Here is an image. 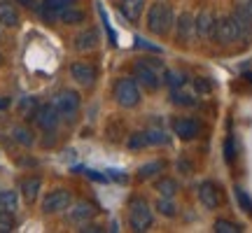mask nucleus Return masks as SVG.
<instances>
[{
	"label": "nucleus",
	"instance_id": "9",
	"mask_svg": "<svg viewBox=\"0 0 252 233\" xmlns=\"http://www.w3.org/2000/svg\"><path fill=\"white\" fill-rule=\"evenodd\" d=\"M173 133L180 140H194L198 135V124L191 116H178V119H173Z\"/></svg>",
	"mask_w": 252,
	"mask_h": 233
},
{
	"label": "nucleus",
	"instance_id": "7",
	"mask_svg": "<svg viewBox=\"0 0 252 233\" xmlns=\"http://www.w3.org/2000/svg\"><path fill=\"white\" fill-rule=\"evenodd\" d=\"M72 203V196L68 189H54V191H49L42 201V212L47 215H56V212H63V210H68Z\"/></svg>",
	"mask_w": 252,
	"mask_h": 233
},
{
	"label": "nucleus",
	"instance_id": "24",
	"mask_svg": "<svg viewBox=\"0 0 252 233\" xmlns=\"http://www.w3.org/2000/svg\"><path fill=\"white\" fill-rule=\"evenodd\" d=\"M145 135H147V143L150 145H166L168 143V135L163 133V128H147Z\"/></svg>",
	"mask_w": 252,
	"mask_h": 233
},
{
	"label": "nucleus",
	"instance_id": "25",
	"mask_svg": "<svg viewBox=\"0 0 252 233\" xmlns=\"http://www.w3.org/2000/svg\"><path fill=\"white\" fill-rule=\"evenodd\" d=\"M217 233H241V226L229 222V219H217L215 226H213Z\"/></svg>",
	"mask_w": 252,
	"mask_h": 233
},
{
	"label": "nucleus",
	"instance_id": "38",
	"mask_svg": "<svg viewBox=\"0 0 252 233\" xmlns=\"http://www.w3.org/2000/svg\"><path fill=\"white\" fill-rule=\"evenodd\" d=\"M33 108H35V100H33V98L21 100V112H28V110H33Z\"/></svg>",
	"mask_w": 252,
	"mask_h": 233
},
{
	"label": "nucleus",
	"instance_id": "11",
	"mask_svg": "<svg viewBox=\"0 0 252 233\" xmlns=\"http://www.w3.org/2000/svg\"><path fill=\"white\" fill-rule=\"evenodd\" d=\"M215 14L210 9H203L198 12V17H194V30H196L198 37H213V30H215Z\"/></svg>",
	"mask_w": 252,
	"mask_h": 233
},
{
	"label": "nucleus",
	"instance_id": "8",
	"mask_svg": "<svg viewBox=\"0 0 252 233\" xmlns=\"http://www.w3.org/2000/svg\"><path fill=\"white\" fill-rule=\"evenodd\" d=\"M35 121H37V126L42 128V131H54L56 126H59V112H56V108H54V103L52 105H42V108H37L35 110Z\"/></svg>",
	"mask_w": 252,
	"mask_h": 233
},
{
	"label": "nucleus",
	"instance_id": "23",
	"mask_svg": "<svg viewBox=\"0 0 252 233\" xmlns=\"http://www.w3.org/2000/svg\"><path fill=\"white\" fill-rule=\"evenodd\" d=\"M161 171H163V161H150V163H145V166L138 168V179H150Z\"/></svg>",
	"mask_w": 252,
	"mask_h": 233
},
{
	"label": "nucleus",
	"instance_id": "1",
	"mask_svg": "<svg viewBox=\"0 0 252 233\" xmlns=\"http://www.w3.org/2000/svg\"><path fill=\"white\" fill-rule=\"evenodd\" d=\"M161 70L163 65H159L157 58H143L133 65V80L138 84H143L145 89H159L161 87Z\"/></svg>",
	"mask_w": 252,
	"mask_h": 233
},
{
	"label": "nucleus",
	"instance_id": "13",
	"mask_svg": "<svg viewBox=\"0 0 252 233\" xmlns=\"http://www.w3.org/2000/svg\"><path fill=\"white\" fill-rule=\"evenodd\" d=\"M198 198H201V203H203L208 210H215V207L222 203L220 189H217L213 182H203V184L198 187Z\"/></svg>",
	"mask_w": 252,
	"mask_h": 233
},
{
	"label": "nucleus",
	"instance_id": "29",
	"mask_svg": "<svg viewBox=\"0 0 252 233\" xmlns=\"http://www.w3.org/2000/svg\"><path fill=\"white\" fill-rule=\"evenodd\" d=\"M147 135L145 133H133V135H128V147L131 149H143V147H147Z\"/></svg>",
	"mask_w": 252,
	"mask_h": 233
},
{
	"label": "nucleus",
	"instance_id": "43",
	"mask_svg": "<svg viewBox=\"0 0 252 233\" xmlns=\"http://www.w3.org/2000/svg\"><path fill=\"white\" fill-rule=\"evenodd\" d=\"M245 80H248V82H252V72H248V75H245Z\"/></svg>",
	"mask_w": 252,
	"mask_h": 233
},
{
	"label": "nucleus",
	"instance_id": "5",
	"mask_svg": "<svg viewBox=\"0 0 252 233\" xmlns=\"http://www.w3.org/2000/svg\"><path fill=\"white\" fill-rule=\"evenodd\" d=\"M115 100L122 108H135L140 103V89L133 77H122L115 84Z\"/></svg>",
	"mask_w": 252,
	"mask_h": 233
},
{
	"label": "nucleus",
	"instance_id": "22",
	"mask_svg": "<svg viewBox=\"0 0 252 233\" xmlns=\"http://www.w3.org/2000/svg\"><path fill=\"white\" fill-rule=\"evenodd\" d=\"M12 138H14L19 145H24V147H31V145L35 143L31 128H26V126H14V128H12Z\"/></svg>",
	"mask_w": 252,
	"mask_h": 233
},
{
	"label": "nucleus",
	"instance_id": "3",
	"mask_svg": "<svg viewBox=\"0 0 252 233\" xmlns=\"http://www.w3.org/2000/svg\"><path fill=\"white\" fill-rule=\"evenodd\" d=\"M213 37H215L220 45H234V42H238V40H243V33H241L238 21L229 14V17H220L215 21Z\"/></svg>",
	"mask_w": 252,
	"mask_h": 233
},
{
	"label": "nucleus",
	"instance_id": "2",
	"mask_svg": "<svg viewBox=\"0 0 252 233\" xmlns=\"http://www.w3.org/2000/svg\"><path fill=\"white\" fill-rule=\"evenodd\" d=\"M173 26V9L166 2H154L147 12V28L154 35H166Z\"/></svg>",
	"mask_w": 252,
	"mask_h": 233
},
{
	"label": "nucleus",
	"instance_id": "15",
	"mask_svg": "<svg viewBox=\"0 0 252 233\" xmlns=\"http://www.w3.org/2000/svg\"><path fill=\"white\" fill-rule=\"evenodd\" d=\"M196 35V30H194V14H180L178 19V42H191V37Z\"/></svg>",
	"mask_w": 252,
	"mask_h": 233
},
{
	"label": "nucleus",
	"instance_id": "40",
	"mask_svg": "<svg viewBox=\"0 0 252 233\" xmlns=\"http://www.w3.org/2000/svg\"><path fill=\"white\" fill-rule=\"evenodd\" d=\"M80 231H84V233H98V231H103L100 226H87L84 224V229H80Z\"/></svg>",
	"mask_w": 252,
	"mask_h": 233
},
{
	"label": "nucleus",
	"instance_id": "18",
	"mask_svg": "<svg viewBox=\"0 0 252 233\" xmlns=\"http://www.w3.org/2000/svg\"><path fill=\"white\" fill-rule=\"evenodd\" d=\"M40 189H42V179L40 177H26L24 182H21V194H24V201H26V203H35Z\"/></svg>",
	"mask_w": 252,
	"mask_h": 233
},
{
	"label": "nucleus",
	"instance_id": "35",
	"mask_svg": "<svg viewBox=\"0 0 252 233\" xmlns=\"http://www.w3.org/2000/svg\"><path fill=\"white\" fill-rule=\"evenodd\" d=\"M84 175H87V177H91L94 179V182H108V175H100L98 171H84Z\"/></svg>",
	"mask_w": 252,
	"mask_h": 233
},
{
	"label": "nucleus",
	"instance_id": "14",
	"mask_svg": "<svg viewBox=\"0 0 252 233\" xmlns=\"http://www.w3.org/2000/svg\"><path fill=\"white\" fill-rule=\"evenodd\" d=\"M96 45H98L96 28H87V30H80V33L75 35V49H77V52H91Z\"/></svg>",
	"mask_w": 252,
	"mask_h": 233
},
{
	"label": "nucleus",
	"instance_id": "39",
	"mask_svg": "<svg viewBox=\"0 0 252 233\" xmlns=\"http://www.w3.org/2000/svg\"><path fill=\"white\" fill-rule=\"evenodd\" d=\"M178 171H182V175H189L191 173V166L187 161H178Z\"/></svg>",
	"mask_w": 252,
	"mask_h": 233
},
{
	"label": "nucleus",
	"instance_id": "20",
	"mask_svg": "<svg viewBox=\"0 0 252 233\" xmlns=\"http://www.w3.org/2000/svg\"><path fill=\"white\" fill-rule=\"evenodd\" d=\"M19 210V194L12 189L0 191V212H17Z\"/></svg>",
	"mask_w": 252,
	"mask_h": 233
},
{
	"label": "nucleus",
	"instance_id": "36",
	"mask_svg": "<svg viewBox=\"0 0 252 233\" xmlns=\"http://www.w3.org/2000/svg\"><path fill=\"white\" fill-rule=\"evenodd\" d=\"M135 45L140 47V49H150V52H161V49H159V47L150 45V42H147V40H143V37H138V40H135Z\"/></svg>",
	"mask_w": 252,
	"mask_h": 233
},
{
	"label": "nucleus",
	"instance_id": "4",
	"mask_svg": "<svg viewBox=\"0 0 252 233\" xmlns=\"http://www.w3.org/2000/svg\"><path fill=\"white\" fill-rule=\"evenodd\" d=\"M128 224L133 231H147L152 226V210L145 198H133L128 205Z\"/></svg>",
	"mask_w": 252,
	"mask_h": 233
},
{
	"label": "nucleus",
	"instance_id": "41",
	"mask_svg": "<svg viewBox=\"0 0 252 233\" xmlns=\"http://www.w3.org/2000/svg\"><path fill=\"white\" fill-rule=\"evenodd\" d=\"M19 5H26V7H31V5H33V0H17Z\"/></svg>",
	"mask_w": 252,
	"mask_h": 233
},
{
	"label": "nucleus",
	"instance_id": "30",
	"mask_svg": "<svg viewBox=\"0 0 252 233\" xmlns=\"http://www.w3.org/2000/svg\"><path fill=\"white\" fill-rule=\"evenodd\" d=\"M236 201H238V205L243 207L245 212H250V215H252V198L248 196V194H245L241 187L236 189Z\"/></svg>",
	"mask_w": 252,
	"mask_h": 233
},
{
	"label": "nucleus",
	"instance_id": "26",
	"mask_svg": "<svg viewBox=\"0 0 252 233\" xmlns=\"http://www.w3.org/2000/svg\"><path fill=\"white\" fill-rule=\"evenodd\" d=\"M14 226H17V222H14V212H0V233L14 231Z\"/></svg>",
	"mask_w": 252,
	"mask_h": 233
},
{
	"label": "nucleus",
	"instance_id": "17",
	"mask_svg": "<svg viewBox=\"0 0 252 233\" xmlns=\"http://www.w3.org/2000/svg\"><path fill=\"white\" fill-rule=\"evenodd\" d=\"M143 7H145V0H122V14H124L131 24L140 21Z\"/></svg>",
	"mask_w": 252,
	"mask_h": 233
},
{
	"label": "nucleus",
	"instance_id": "32",
	"mask_svg": "<svg viewBox=\"0 0 252 233\" xmlns=\"http://www.w3.org/2000/svg\"><path fill=\"white\" fill-rule=\"evenodd\" d=\"M173 103L175 105H194V98L187 96V93H178V91L173 89Z\"/></svg>",
	"mask_w": 252,
	"mask_h": 233
},
{
	"label": "nucleus",
	"instance_id": "28",
	"mask_svg": "<svg viewBox=\"0 0 252 233\" xmlns=\"http://www.w3.org/2000/svg\"><path fill=\"white\" fill-rule=\"evenodd\" d=\"M157 210L166 217H175V205H173V198H161L159 196V203H157Z\"/></svg>",
	"mask_w": 252,
	"mask_h": 233
},
{
	"label": "nucleus",
	"instance_id": "10",
	"mask_svg": "<svg viewBox=\"0 0 252 233\" xmlns=\"http://www.w3.org/2000/svg\"><path fill=\"white\" fill-rule=\"evenodd\" d=\"M70 75L72 80L77 84H84V87H91L94 80H96V68L91 63H84V61H77L70 65Z\"/></svg>",
	"mask_w": 252,
	"mask_h": 233
},
{
	"label": "nucleus",
	"instance_id": "31",
	"mask_svg": "<svg viewBox=\"0 0 252 233\" xmlns=\"http://www.w3.org/2000/svg\"><path fill=\"white\" fill-rule=\"evenodd\" d=\"M194 89H196L198 93H210V91H213V84H210L206 77H196V80H194Z\"/></svg>",
	"mask_w": 252,
	"mask_h": 233
},
{
	"label": "nucleus",
	"instance_id": "42",
	"mask_svg": "<svg viewBox=\"0 0 252 233\" xmlns=\"http://www.w3.org/2000/svg\"><path fill=\"white\" fill-rule=\"evenodd\" d=\"M7 105H9V100H7V98H0V110L7 108Z\"/></svg>",
	"mask_w": 252,
	"mask_h": 233
},
{
	"label": "nucleus",
	"instance_id": "34",
	"mask_svg": "<svg viewBox=\"0 0 252 233\" xmlns=\"http://www.w3.org/2000/svg\"><path fill=\"white\" fill-rule=\"evenodd\" d=\"M224 156H226V161H229V163L234 161V156H236V152H234V140H231V138H226V143H224Z\"/></svg>",
	"mask_w": 252,
	"mask_h": 233
},
{
	"label": "nucleus",
	"instance_id": "21",
	"mask_svg": "<svg viewBox=\"0 0 252 233\" xmlns=\"http://www.w3.org/2000/svg\"><path fill=\"white\" fill-rule=\"evenodd\" d=\"M157 191H159V196L161 198H173L178 194V182L173 177H161L157 182Z\"/></svg>",
	"mask_w": 252,
	"mask_h": 233
},
{
	"label": "nucleus",
	"instance_id": "19",
	"mask_svg": "<svg viewBox=\"0 0 252 233\" xmlns=\"http://www.w3.org/2000/svg\"><path fill=\"white\" fill-rule=\"evenodd\" d=\"M59 21L61 24H68V26H77L84 21V12L80 7H75V5H68V7H63L59 12Z\"/></svg>",
	"mask_w": 252,
	"mask_h": 233
},
{
	"label": "nucleus",
	"instance_id": "37",
	"mask_svg": "<svg viewBox=\"0 0 252 233\" xmlns=\"http://www.w3.org/2000/svg\"><path fill=\"white\" fill-rule=\"evenodd\" d=\"M108 177L110 179H117V182H126V179H128L122 171H108Z\"/></svg>",
	"mask_w": 252,
	"mask_h": 233
},
{
	"label": "nucleus",
	"instance_id": "6",
	"mask_svg": "<svg viewBox=\"0 0 252 233\" xmlns=\"http://www.w3.org/2000/svg\"><path fill=\"white\" fill-rule=\"evenodd\" d=\"M54 108L59 112V116H63V119H68V121L75 119V115L80 112V93L70 89L59 91L54 98Z\"/></svg>",
	"mask_w": 252,
	"mask_h": 233
},
{
	"label": "nucleus",
	"instance_id": "27",
	"mask_svg": "<svg viewBox=\"0 0 252 233\" xmlns=\"http://www.w3.org/2000/svg\"><path fill=\"white\" fill-rule=\"evenodd\" d=\"M166 82H168L171 89H180V87H185V75L178 70H168L166 72Z\"/></svg>",
	"mask_w": 252,
	"mask_h": 233
},
{
	"label": "nucleus",
	"instance_id": "16",
	"mask_svg": "<svg viewBox=\"0 0 252 233\" xmlns=\"http://www.w3.org/2000/svg\"><path fill=\"white\" fill-rule=\"evenodd\" d=\"M0 24L7 28L19 26V12L9 0H0Z\"/></svg>",
	"mask_w": 252,
	"mask_h": 233
},
{
	"label": "nucleus",
	"instance_id": "12",
	"mask_svg": "<svg viewBox=\"0 0 252 233\" xmlns=\"http://www.w3.org/2000/svg\"><path fill=\"white\" fill-rule=\"evenodd\" d=\"M96 215V207L87 203V201H80V203H75L72 207H68V219H70L72 224H87L91 217Z\"/></svg>",
	"mask_w": 252,
	"mask_h": 233
},
{
	"label": "nucleus",
	"instance_id": "33",
	"mask_svg": "<svg viewBox=\"0 0 252 233\" xmlns=\"http://www.w3.org/2000/svg\"><path fill=\"white\" fill-rule=\"evenodd\" d=\"M236 7L241 9L245 17L252 21V0H238V2H236Z\"/></svg>",
	"mask_w": 252,
	"mask_h": 233
}]
</instances>
